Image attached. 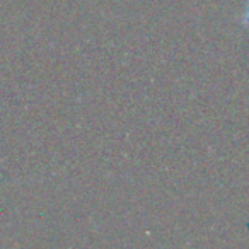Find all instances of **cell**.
Segmentation results:
<instances>
[{
  "instance_id": "1",
  "label": "cell",
  "mask_w": 249,
  "mask_h": 249,
  "mask_svg": "<svg viewBox=\"0 0 249 249\" xmlns=\"http://www.w3.org/2000/svg\"><path fill=\"white\" fill-rule=\"evenodd\" d=\"M244 19H246V24H249V4H248V9H246V14H244Z\"/></svg>"
}]
</instances>
